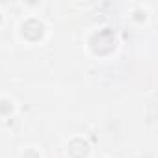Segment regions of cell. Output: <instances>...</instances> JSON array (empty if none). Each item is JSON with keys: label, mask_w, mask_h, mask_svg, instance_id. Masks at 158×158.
<instances>
[{"label": "cell", "mask_w": 158, "mask_h": 158, "mask_svg": "<svg viewBox=\"0 0 158 158\" xmlns=\"http://www.w3.org/2000/svg\"><path fill=\"white\" fill-rule=\"evenodd\" d=\"M23 34H24L28 39L35 41V39H39V37L43 35V24H41L39 21H35V19L26 21L24 26H23Z\"/></svg>", "instance_id": "cell-1"}, {"label": "cell", "mask_w": 158, "mask_h": 158, "mask_svg": "<svg viewBox=\"0 0 158 158\" xmlns=\"http://www.w3.org/2000/svg\"><path fill=\"white\" fill-rule=\"evenodd\" d=\"M88 151H89V147H88V143H86L84 139H73V141L69 143V152H71L74 158L86 156Z\"/></svg>", "instance_id": "cell-2"}, {"label": "cell", "mask_w": 158, "mask_h": 158, "mask_svg": "<svg viewBox=\"0 0 158 158\" xmlns=\"http://www.w3.org/2000/svg\"><path fill=\"white\" fill-rule=\"evenodd\" d=\"M11 112V102L10 101H0V114H10Z\"/></svg>", "instance_id": "cell-3"}, {"label": "cell", "mask_w": 158, "mask_h": 158, "mask_svg": "<svg viewBox=\"0 0 158 158\" xmlns=\"http://www.w3.org/2000/svg\"><path fill=\"white\" fill-rule=\"evenodd\" d=\"M23 158H39V154H37L35 151H26V152L23 154Z\"/></svg>", "instance_id": "cell-4"}]
</instances>
